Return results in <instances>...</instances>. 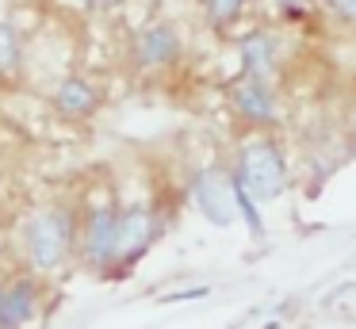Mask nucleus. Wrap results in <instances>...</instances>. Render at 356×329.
Instances as JSON below:
<instances>
[{
    "label": "nucleus",
    "instance_id": "f257e3e1",
    "mask_svg": "<svg viewBox=\"0 0 356 329\" xmlns=\"http://www.w3.org/2000/svg\"><path fill=\"white\" fill-rule=\"evenodd\" d=\"M234 176H238V184L257 199V203H268V199H276L287 184V161H284V153H280L276 142L253 138V142L241 145L238 172Z\"/></svg>",
    "mask_w": 356,
    "mask_h": 329
},
{
    "label": "nucleus",
    "instance_id": "f03ea898",
    "mask_svg": "<svg viewBox=\"0 0 356 329\" xmlns=\"http://www.w3.org/2000/svg\"><path fill=\"white\" fill-rule=\"evenodd\" d=\"M24 245H27V257H31L35 268H42V272L58 268L73 249V214H65V211L35 214L24 230Z\"/></svg>",
    "mask_w": 356,
    "mask_h": 329
},
{
    "label": "nucleus",
    "instance_id": "7ed1b4c3",
    "mask_svg": "<svg viewBox=\"0 0 356 329\" xmlns=\"http://www.w3.org/2000/svg\"><path fill=\"white\" fill-rule=\"evenodd\" d=\"M192 199H195V207L207 214V222H215V226H230V222L241 214V207H238V180H234L226 168H218V165H207V168L195 172Z\"/></svg>",
    "mask_w": 356,
    "mask_h": 329
},
{
    "label": "nucleus",
    "instance_id": "20e7f679",
    "mask_svg": "<svg viewBox=\"0 0 356 329\" xmlns=\"http://www.w3.org/2000/svg\"><path fill=\"white\" fill-rule=\"evenodd\" d=\"M180 54H184V38H180V27L169 19H154L134 35V61H138L146 73L177 65Z\"/></svg>",
    "mask_w": 356,
    "mask_h": 329
},
{
    "label": "nucleus",
    "instance_id": "39448f33",
    "mask_svg": "<svg viewBox=\"0 0 356 329\" xmlns=\"http://www.w3.org/2000/svg\"><path fill=\"white\" fill-rule=\"evenodd\" d=\"M226 96H230V107L241 119L276 122V88H272V77L245 73V69H241V73L226 84Z\"/></svg>",
    "mask_w": 356,
    "mask_h": 329
},
{
    "label": "nucleus",
    "instance_id": "423d86ee",
    "mask_svg": "<svg viewBox=\"0 0 356 329\" xmlns=\"http://www.w3.org/2000/svg\"><path fill=\"white\" fill-rule=\"evenodd\" d=\"M100 99H104L100 88H96L88 77H81V73L62 77V81L54 84V92H50V104H54V111L62 115V119H73V122H81V119H88V115H96Z\"/></svg>",
    "mask_w": 356,
    "mask_h": 329
},
{
    "label": "nucleus",
    "instance_id": "0eeeda50",
    "mask_svg": "<svg viewBox=\"0 0 356 329\" xmlns=\"http://www.w3.org/2000/svg\"><path fill=\"white\" fill-rule=\"evenodd\" d=\"M85 257L92 264H108V260H119V214L111 207H100V211L88 214L85 222Z\"/></svg>",
    "mask_w": 356,
    "mask_h": 329
},
{
    "label": "nucleus",
    "instance_id": "6e6552de",
    "mask_svg": "<svg viewBox=\"0 0 356 329\" xmlns=\"http://www.w3.org/2000/svg\"><path fill=\"white\" fill-rule=\"evenodd\" d=\"M238 58H241V69H245V73L272 77L276 65H280V38H276V31L253 27L245 38H238Z\"/></svg>",
    "mask_w": 356,
    "mask_h": 329
},
{
    "label": "nucleus",
    "instance_id": "1a4fd4ad",
    "mask_svg": "<svg viewBox=\"0 0 356 329\" xmlns=\"http://www.w3.org/2000/svg\"><path fill=\"white\" fill-rule=\"evenodd\" d=\"M149 241H154V214L146 207H131L127 214H119V257H138Z\"/></svg>",
    "mask_w": 356,
    "mask_h": 329
},
{
    "label": "nucleus",
    "instance_id": "9d476101",
    "mask_svg": "<svg viewBox=\"0 0 356 329\" xmlns=\"http://www.w3.org/2000/svg\"><path fill=\"white\" fill-rule=\"evenodd\" d=\"M31 314H35V287H31V283L0 287V326L16 329V326H24Z\"/></svg>",
    "mask_w": 356,
    "mask_h": 329
},
{
    "label": "nucleus",
    "instance_id": "9b49d317",
    "mask_svg": "<svg viewBox=\"0 0 356 329\" xmlns=\"http://www.w3.org/2000/svg\"><path fill=\"white\" fill-rule=\"evenodd\" d=\"M24 73V35L12 19H0V81H16Z\"/></svg>",
    "mask_w": 356,
    "mask_h": 329
},
{
    "label": "nucleus",
    "instance_id": "f8f14e48",
    "mask_svg": "<svg viewBox=\"0 0 356 329\" xmlns=\"http://www.w3.org/2000/svg\"><path fill=\"white\" fill-rule=\"evenodd\" d=\"M249 0H203V19L211 31H230L245 15Z\"/></svg>",
    "mask_w": 356,
    "mask_h": 329
},
{
    "label": "nucleus",
    "instance_id": "ddd939ff",
    "mask_svg": "<svg viewBox=\"0 0 356 329\" xmlns=\"http://www.w3.org/2000/svg\"><path fill=\"white\" fill-rule=\"evenodd\" d=\"M325 8L333 12V19L348 23V27H356V0H325Z\"/></svg>",
    "mask_w": 356,
    "mask_h": 329
},
{
    "label": "nucleus",
    "instance_id": "4468645a",
    "mask_svg": "<svg viewBox=\"0 0 356 329\" xmlns=\"http://www.w3.org/2000/svg\"><path fill=\"white\" fill-rule=\"evenodd\" d=\"M207 291L203 287H192V291H177V295H165V303H180V298H203Z\"/></svg>",
    "mask_w": 356,
    "mask_h": 329
},
{
    "label": "nucleus",
    "instance_id": "2eb2a0df",
    "mask_svg": "<svg viewBox=\"0 0 356 329\" xmlns=\"http://www.w3.org/2000/svg\"><path fill=\"white\" fill-rule=\"evenodd\" d=\"M353 145H356V111H353Z\"/></svg>",
    "mask_w": 356,
    "mask_h": 329
}]
</instances>
